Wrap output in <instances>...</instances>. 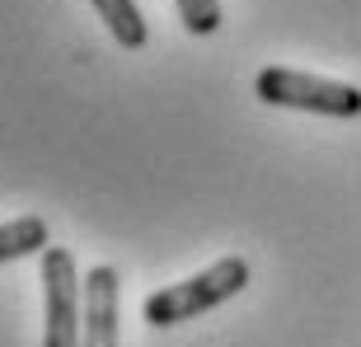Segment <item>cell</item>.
<instances>
[{
  "label": "cell",
  "mask_w": 361,
  "mask_h": 347,
  "mask_svg": "<svg viewBox=\"0 0 361 347\" xmlns=\"http://www.w3.org/2000/svg\"><path fill=\"white\" fill-rule=\"evenodd\" d=\"M249 263L240 254L230 258H216L212 267H202L197 277L188 281H174V286H164L146 300V324L150 329H174V324H188L197 319V315H212L216 305H226L235 296L249 286Z\"/></svg>",
  "instance_id": "1"
},
{
  "label": "cell",
  "mask_w": 361,
  "mask_h": 347,
  "mask_svg": "<svg viewBox=\"0 0 361 347\" xmlns=\"http://www.w3.org/2000/svg\"><path fill=\"white\" fill-rule=\"evenodd\" d=\"M254 94L272 108L319 113V118H361V90L329 75H305L291 66H263L254 80Z\"/></svg>",
  "instance_id": "2"
},
{
  "label": "cell",
  "mask_w": 361,
  "mask_h": 347,
  "mask_svg": "<svg viewBox=\"0 0 361 347\" xmlns=\"http://www.w3.org/2000/svg\"><path fill=\"white\" fill-rule=\"evenodd\" d=\"M80 277L71 249L47 244L42 249V296H47V324H42V347H80Z\"/></svg>",
  "instance_id": "3"
},
{
  "label": "cell",
  "mask_w": 361,
  "mask_h": 347,
  "mask_svg": "<svg viewBox=\"0 0 361 347\" xmlns=\"http://www.w3.org/2000/svg\"><path fill=\"white\" fill-rule=\"evenodd\" d=\"M118 267H90L85 277V324H80V347H118Z\"/></svg>",
  "instance_id": "4"
},
{
  "label": "cell",
  "mask_w": 361,
  "mask_h": 347,
  "mask_svg": "<svg viewBox=\"0 0 361 347\" xmlns=\"http://www.w3.org/2000/svg\"><path fill=\"white\" fill-rule=\"evenodd\" d=\"M94 10H99V19L108 24V33H113V42H118L122 52H141L150 38L146 19H141V5L136 0H90Z\"/></svg>",
  "instance_id": "5"
},
{
  "label": "cell",
  "mask_w": 361,
  "mask_h": 347,
  "mask_svg": "<svg viewBox=\"0 0 361 347\" xmlns=\"http://www.w3.org/2000/svg\"><path fill=\"white\" fill-rule=\"evenodd\" d=\"M42 249H47V221L42 216H14L0 226V263L42 254Z\"/></svg>",
  "instance_id": "6"
},
{
  "label": "cell",
  "mask_w": 361,
  "mask_h": 347,
  "mask_svg": "<svg viewBox=\"0 0 361 347\" xmlns=\"http://www.w3.org/2000/svg\"><path fill=\"white\" fill-rule=\"evenodd\" d=\"M178 5V24L192 33V38H212L216 28H221V0H174Z\"/></svg>",
  "instance_id": "7"
}]
</instances>
